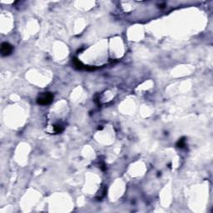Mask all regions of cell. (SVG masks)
I'll list each match as a JSON object with an SVG mask.
<instances>
[{"instance_id": "7a4b0ae2", "label": "cell", "mask_w": 213, "mask_h": 213, "mask_svg": "<svg viewBox=\"0 0 213 213\" xmlns=\"http://www.w3.org/2000/svg\"><path fill=\"white\" fill-rule=\"evenodd\" d=\"M1 54L3 57H7V56H9L11 53L13 51V47L9 43H3L1 44Z\"/></svg>"}, {"instance_id": "5b68a950", "label": "cell", "mask_w": 213, "mask_h": 213, "mask_svg": "<svg viewBox=\"0 0 213 213\" xmlns=\"http://www.w3.org/2000/svg\"><path fill=\"white\" fill-rule=\"evenodd\" d=\"M176 147L179 148H183L186 147V137H181V139H179V141L176 142Z\"/></svg>"}, {"instance_id": "ba28073f", "label": "cell", "mask_w": 213, "mask_h": 213, "mask_svg": "<svg viewBox=\"0 0 213 213\" xmlns=\"http://www.w3.org/2000/svg\"><path fill=\"white\" fill-rule=\"evenodd\" d=\"M102 126H100V127H98V130H102Z\"/></svg>"}, {"instance_id": "6da1fadb", "label": "cell", "mask_w": 213, "mask_h": 213, "mask_svg": "<svg viewBox=\"0 0 213 213\" xmlns=\"http://www.w3.org/2000/svg\"><path fill=\"white\" fill-rule=\"evenodd\" d=\"M53 97H53V95L51 92H43V94H41L38 97L37 103L38 105H42V106L49 105L52 102Z\"/></svg>"}, {"instance_id": "3957f363", "label": "cell", "mask_w": 213, "mask_h": 213, "mask_svg": "<svg viewBox=\"0 0 213 213\" xmlns=\"http://www.w3.org/2000/svg\"><path fill=\"white\" fill-rule=\"evenodd\" d=\"M72 63H73L75 68H77L78 70H85L86 69V65H84L82 62L80 60H78L77 58H72Z\"/></svg>"}, {"instance_id": "8992f818", "label": "cell", "mask_w": 213, "mask_h": 213, "mask_svg": "<svg viewBox=\"0 0 213 213\" xmlns=\"http://www.w3.org/2000/svg\"><path fill=\"white\" fill-rule=\"evenodd\" d=\"M100 167H101V169H102V171H106V169H107L106 165H105L104 162H102V163L100 164Z\"/></svg>"}, {"instance_id": "277c9868", "label": "cell", "mask_w": 213, "mask_h": 213, "mask_svg": "<svg viewBox=\"0 0 213 213\" xmlns=\"http://www.w3.org/2000/svg\"><path fill=\"white\" fill-rule=\"evenodd\" d=\"M53 130H54L55 133H57V134L62 133L64 130V127L60 124H56V125L53 126Z\"/></svg>"}, {"instance_id": "52a82bcc", "label": "cell", "mask_w": 213, "mask_h": 213, "mask_svg": "<svg viewBox=\"0 0 213 213\" xmlns=\"http://www.w3.org/2000/svg\"><path fill=\"white\" fill-rule=\"evenodd\" d=\"M165 6H166V4H164V3H163V4H160V5H159V8H163Z\"/></svg>"}]
</instances>
